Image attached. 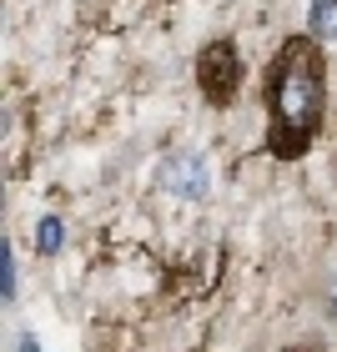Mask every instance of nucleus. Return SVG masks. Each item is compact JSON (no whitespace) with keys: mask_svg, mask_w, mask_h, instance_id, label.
Returning a JSON list of instances; mask_svg holds the SVG:
<instances>
[{"mask_svg":"<svg viewBox=\"0 0 337 352\" xmlns=\"http://www.w3.org/2000/svg\"><path fill=\"white\" fill-rule=\"evenodd\" d=\"M267 151L277 162L307 156L327 121V56L323 41L287 36L267 71Z\"/></svg>","mask_w":337,"mask_h":352,"instance_id":"nucleus-1","label":"nucleus"},{"mask_svg":"<svg viewBox=\"0 0 337 352\" xmlns=\"http://www.w3.org/2000/svg\"><path fill=\"white\" fill-rule=\"evenodd\" d=\"M242 51H237V41H206L202 45V56H197V86L206 96V106H232L237 101V91H242Z\"/></svg>","mask_w":337,"mask_h":352,"instance_id":"nucleus-2","label":"nucleus"},{"mask_svg":"<svg viewBox=\"0 0 337 352\" xmlns=\"http://www.w3.org/2000/svg\"><path fill=\"white\" fill-rule=\"evenodd\" d=\"M156 176H162V191H171V197H182V201H206L212 197V166H206L202 151H171Z\"/></svg>","mask_w":337,"mask_h":352,"instance_id":"nucleus-3","label":"nucleus"},{"mask_svg":"<svg viewBox=\"0 0 337 352\" xmlns=\"http://www.w3.org/2000/svg\"><path fill=\"white\" fill-rule=\"evenodd\" d=\"M307 25H312V41H337V0H307Z\"/></svg>","mask_w":337,"mask_h":352,"instance_id":"nucleus-4","label":"nucleus"},{"mask_svg":"<svg viewBox=\"0 0 337 352\" xmlns=\"http://www.w3.org/2000/svg\"><path fill=\"white\" fill-rule=\"evenodd\" d=\"M61 247H66V221H61V217H41V227H36V252H41V257H56Z\"/></svg>","mask_w":337,"mask_h":352,"instance_id":"nucleus-5","label":"nucleus"},{"mask_svg":"<svg viewBox=\"0 0 337 352\" xmlns=\"http://www.w3.org/2000/svg\"><path fill=\"white\" fill-rule=\"evenodd\" d=\"M15 282H21V272H15V252L6 247V302H15Z\"/></svg>","mask_w":337,"mask_h":352,"instance_id":"nucleus-6","label":"nucleus"},{"mask_svg":"<svg viewBox=\"0 0 337 352\" xmlns=\"http://www.w3.org/2000/svg\"><path fill=\"white\" fill-rule=\"evenodd\" d=\"M15 352H41V347H36V338H21V342H15Z\"/></svg>","mask_w":337,"mask_h":352,"instance_id":"nucleus-7","label":"nucleus"},{"mask_svg":"<svg viewBox=\"0 0 337 352\" xmlns=\"http://www.w3.org/2000/svg\"><path fill=\"white\" fill-rule=\"evenodd\" d=\"M327 297H332V317H337V272H332V292Z\"/></svg>","mask_w":337,"mask_h":352,"instance_id":"nucleus-8","label":"nucleus"}]
</instances>
